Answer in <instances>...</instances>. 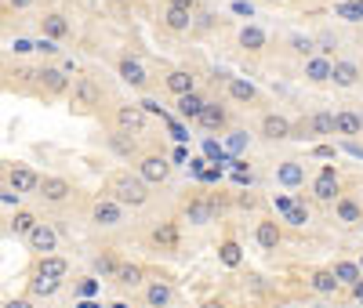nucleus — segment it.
<instances>
[{
  "label": "nucleus",
  "instance_id": "obj_1",
  "mask_svg": "<svg viewBox=\"0 0 363 308\" xmlns=\"http://www.w3.org/2000/svg\"><path fill=\"white\" fill-rule=\"evenodd\" d=\"M106 196H113L116 203L138 210V207H145L149 200H153V185L142 181L138 171H113L106 178Z\"/></svg>",
  "mask_w": 363,
  "mask_h": 308
},
{
  "label": "nucleus",
  "instance_id": "obj_2",
  "mask_svg": "<svg viewBox=\"0 0 363 308\" xmlns=\"http://www.w3.org/2000/svg\"><path fill=\"white\" fill-rule=\"evenodd\" d=\"M69 105H73L77 113H95V109L102 105V84H99L95 76H77V80H73V98H69Z\"/></svg>",
  "mask_w": 363,
  "mask_h": 308
},
{
  "label": "nucleus",
  "instance_id": "obj_3",
  "mask_svg": "<svg viewBox=\"0 0 363 308\" xmlns=\"http://www.w3.org/2000/svg\"><path fill=\"white\" fill-rule=\"evenodd\" d=\"M124 218H128V207L116 203V200L106 196V193L91 203V222H95L99 229H116V225H124Z\"/></svg>",
  "mask_w": 363,
  "mask_h": 308
},
{
  "label": "nucleus",
  "instance_id": "obj_4",
  "mask_svg": "<svg viewBox=\"0 0 363 308\" xmlns=\"http://www.w3.org/2000/svg\"><path fill=\"white\" fill-rule=\"evenodd\" d=\"M218 214H222V207H218L215 196H193V200H186V207H182V218H186L189 225H211Z\"/></svg>",
  "mask_w": 363,
  "mask_h": 308
},
{
  "label": "nucleus",
  "instance_id": "obj_5",
  "mask_svg": "<svg viewBox=\"0 0 363 308\" xmlns=\"http://www.w3.org/2000/svg\"><path fill=\"white\" fill-rule=\"evenodd\" d=\"M171 160L167 156H160V152H145V156H138V178L142 181H149V185H164L167 178H171Z\"/></svg>",
  "mask_w": 363,
  "mask_h": 308
},
{
  "label": "nucleus",
  "instance_id": "obj_6",
  "mask_svg": "<svg viewBox=\"0 0 363 308\" xmlns=\"http://www.w3.org/2000/svg\"><path fill=\"white\" fill-rule=\"evenodd\" d=\"M145 123H149V116H145V109L142 105H116L113 109V127L116 131H128V135H145Z\"/></svg>",
  "mask_w": 363,
  "mask_h": 308
},
{
  "label": "nucleus",
  "instance_id": "obj_7",
  "mask_svg": "<svg viewBox=\"0 0 363 308\" xmlns=\"http://www.w3.org/2000/svg\"><path fill=\"white\" fill-rule=\"evenodd\" d=\"M291 138H335V113H313L309 120H301V127L291 131Z\"/></svg>",
  "mask_w": 363,
  "mask_h": 308
},
{
  "label": "nucleus",
  "instance_id": "obj_8",
  "mask_svg": "<svg viewBox=\"0 0 363 308\" xmlns=\"http://www.w3.org/2000/svg\"><path fill=\"white\" fill-rule=\"evenodd\" d=\"M8 189H11L15 196H29V193L37 196L40 174H37L33 167H26V164H11V167H8Z\"/></svg>",
  "mask_w": 363,
  "mask_h": 308
},
{
  "label": "nucleus",
  "instance_id": "obj_9",
  "mask_svg": "<svg viewBox=\"0 0 363 308\" xmlns=\"http://www.w3.org/2000/svg\"><path fill=\"white\" fill-rule=\"evenodd\" d=\"M37 196L44 200V203H66L69 196H73V181L69 178H58V174H40V189H37Z\"/></svg>",
  "mask_w": 363,
  "mask_h": 308
},
{
  "label": "nucleus",
  "instance_id": "obj_10",
  "mask_svg": "<svg viewBox=\"0 0 363 308\" xmlns=\"http://www.w3.org/2000/svg\"><path fill=\"white\" fill-rule=\"evenodd\" d=\"M26 246H29V251H33L37 258L55 254V251H58V232H55V225H51V222H40L33 232L26 236Z\"/></svg>",
  "mask_w": 363,
  "mask_h": 308
},
{
  "label": "nucleus",
  "instance_id": "obj_11",
  "mask_svg": "<svg viewBox=\"0 0 363 308\" xmlns=\"http://www.w3.org/2000/svg\"><path fill=\"white\" fill-rule=\"evenodd\" d=\"M313 196L320 203H335L342 196V181H338V171L335 167H323L316 178H313Z\"/></svg>",
  "mask_w": 363,
  "mask_h": 308
},
{
  "label": "nucleus",
  "instance_id": "obj_12",
  "mask_svg": "<svg viewBox=\"0 0 363 308\" xmlns=\"http://www.w3.org/2000/svg\"><path fill=\"white\" fill-rule=\"evenodd\" d=\"M37 87H40V95H66V91H69V76H66V69L40 66L37 69Z\"/></svg>",
  "mask_w": 363,
  "mask_h": 308
},
{
  "label": "nucleus",
  "instance_id": "obj_13",
  "mask_svg": "<svg viewBox=\"0 0 363 308\" xmlns=\"http://www.w3.org/2000/svg\"><path fill=\"white\" fill-rule=\"evenodd\" d=\"M291 131H294V123L287 116H280V113H265L262 123H258V135L265 142H284V138H291Z\"/></svg>",
  "mask_w": 363,
  "mask_h": 308
},
{
  "label": "nucleus",
  "instance_id": "obj_14",
  "mask_svg": "<svg viewBox=\"0 0 363 308\" xmlns=\"http://www.w3.org/2000/svg\"><path fill=\"white\" fill-rule=\"evenodd\" d=\"M149 243H153L157 251H178V243H182L178 222H157L153 229H149Z\"/></svg>",
  "mask_w": 363,
  "mask_h": 308
},
{
  "label": "nucleus",
  "instance_id": "obj_15",
  "mask_svg": "<svg viewBox=\"0 0 363 308\" xmlns=\"http://www.w3.org/2000/svg\"><path fill=\"white\" fill-rule=\"evenodd\" d=\"M73 33V22L62 15V11H48L44 18H40V37H48V40H66Z\"/></svg>",
  "mask_w": 363,
  "mask_h": 308
},
{
  "label": "nucleus",
  "instance_id": "obj_16",
  "mask_svg": "<svg viewBox=\"0 0 363 308\" xmlns=\"http://www.w3.org/2000/svg\"><path fill=\"white\" fill-rule=\"evenodd\" d=\"M255 243L262 246V251H277V246L284 243L280 222H277V218H262V222L255 225Z\"/></svg>",
  "mask_w": 363,
  "mask_h": 308
},
{
  "label": "nucleus",
  "instance_id": "obj_17",
  "mask_svg": "<svg viewBox=\"0 0 363 308\" xmlns=\"http://www.w3.org/2000/svg\"><path fill=\"white\" fill-rule=\"evenodd\" d=\"M116 73H120V80H124L128 87H145L149 84V73H145V66L138 58H131V55H124L116 62Z\"/></svg>",
  "mask_w": 363,
  "mask_h": 308
},
{
  "label": "nucleus",
  "instance_id": "obj_18",
  "mask_svg": "<svg viewBox=\"0 0 363 308\" xmlns=\"http://www.w3.org/2000/svg\"><path fill=\"white\" fill-rule=\"evenodd\" d=\"M171 301H174V287L167 280L145 283V308H171Z\"/></svg>",
  "mask_w": 363,
  "mask_h": 308
},
{
  "label": "nucleus",
  "instance_id": "obj_19",
  "mask_svg": "<svg viewBox=\"0 0 363 308\" xmlns=\"http://www.w3.org/2000/svg\"><path fill=\"white\" fill-rule=\"evenodd\" d=\"M277 181L284 189H301V185H306V164H298V160L277 164Z\"/></svg>",
  "mask_w": 363,
  "mask_h": 308
},
{
  "label": "nucleus",
  "instance_id": "obj_20",
  "mask_svg": "<svg viewBox=\"0 0 363 308\" xmlns=\"http://www.w3.org/2000/svg\"><path fill=\"white\" fill-rule=\"evenodd\" d=\"M106 145H109L113 156H120V160L138 156V138H135V135H128V131H113V135L106 138Z\"/></svg>",
  "mask_w": 363,
  "mask_h": 308
},
{
  "label": "nucleus",
  "instance_id": "obj_21",
  "mask_svg": "<svg viewBox=\"0 0 363 308\" xmlns=\"http://www.w3.org/2000/svg\"><path fill=\"white\" fill-rule=\"evenodd\" d=\"M359 66H356V62L352 58H338L335 62V73H330V84H335V87H356L359 84Z\"/></svg>",
  "mask_w": 363,
  "mask_h": 308
},
{
  "label": "nucleus",
  "instance_id": "obj_22",
  "mask_svg": "<svg viewBox=\"0 0 363 308\" xmlns=\"http://www.w3.org/2000/svg\"><path fill=\"white\" fill-rule=\"evenodd\" d=\"M330 73H335V58H323V55L306 58V80H313V84H330Z\"/></svg>",
  "mask_w": 363,
  "mask_h": 308
},
{
  "label": "nucleus",
  "instance_id": "obj_23",
  "mask_svg": "<svg viewBox=\"0 0 363 308\" xmlns=\"http://www.w3.org/2000/svg\"><path fill=\"white\" fill-rule=\"evenodd\" d=\"M116 287H124V290H135V287H142L145 283V268L142 265H135V261H120V268H116Z\"/></svg>",
  "mask_w": 363,
  "mask_h": 308
},
{
  "label": "nucleus",
  "instance_id": "obj_24",
  "mask_svg": "<svg viewBox=\"0 0 363 308\" xmlns=\"http://www.w3.org/2000/svg\"><path fill=\"white\" fill-rule=\"evenodd\" d=\"M164 84H167V91L174 98H182V95H189V91H196V76L189 73V69H171L167 76H164Z\"/></svg>",
  "mask_w": 363,
  "mask_h": 308
},
{
  "label": "nucleus",
  "instance_id": "obj_25",
  "mask_svg": "<svg viewBox=\"0 0 363 308\" xmlns=\"http://www.w3.org/2000/svg\"><path fill=\"white\" fill-rule=\"evenodd\" d=\"M37 275H51V280H66L69 275V261L62 254H44L37 258Z\"/></svg>",
  "mask_w": 363,
  "mask_h": 308
},
{
  "label": "nucleus",
  "instance_id": "obj_26",
  "mask_svg": "<svg viewBox=\"0 0 363 308\" xmlns=\"http://www.w3.org/2000/svg\"><path fill=\"white\" fill-rule=\"evenodd\" d=\"M196 123H200L203 131H222L225 123H229V113H225V105H218V102H207Z\"/></svg>",
  "mask_w": 363,
  "mask_h": 308
},
{
  "label": "nucleus",
  "instance_id": "obj_27",
  "mask_svg": "<svg viewBox=\"0 0 363 308\" xmlns=\"http://www.w3.org/2000/svg\"><path fill=\"white\" fill-rule=\"evenodd\" d=\"M335 218H338L342 225H359V222H363V207H359L352 196H338V200H335Z\"/></svg>",
  "mask_w": 363,
  "mask_h": 308
},
{
  "label": "nucleus",
  "instance_id": "obj_28",
  "mask_svg": "<svg viewBox=\"0 0 363 308\" xmlns=\"http://www.w3.org/2000/svg\"><path fill=\"white\" fill-rule=\"evenodd\" d=\"M37 225H40V218H37V210H26V207H22V210H15V214H11V222H8L11 236H22V239H26L29 232H33Z\"/></svg>",
  "mask_w": 363,
  "mask_h": 308
},
{
  "label": "nucleus",
  "instance_id": "obj_29",
  "mask_svg": "<svg viewBox=\"0 0 363 308\" xmlns=\"http://www.w3.org/2000/svg\"><path fill=\"white\" fill-rule=\"evenodd\" d=\"M203 105H207V98L200 95V91H189V95H182L178 98V116L182 120H200V113H203Z\"/></svg>",
  "mask_w": 363,
  "mask_h": 308
},
{
  "label": "nucleus",
  "instance_id": "obj_30",
  "mask_svg": "<svg viewBox=\"0 0 363 308\" xmlns=\"http://www.w3.org/2000/svg\"><path fill=\"white\" fill-rule=\"evenodd\" d=\"M309 287H313L320 297H330V294H335L342 283L335 280V272H330V268H316V272L309 275Z\"/></svg>",
  "mask_w": 363,
  "mask_h": 308
},
{
  "label": "nucleus",
  "instance_id": "obj_31",
  "mask_svg": "<svg viewBox=\"0 0 363 308\" xmlns=\"http://www.w3.org/2000/svg\"><path fill=\"white\" fill-rule=\"evenodd\" d=\"M335 135H345V138H356V135H363V116H356V113H335Z\"/></svg>",
  "mask_w": 363,
  "mask_h": 308
},
{
  "label": "nucleus",
  "instance_id": "obj_32",
  "mask_svg": "<svg viewBox=\"0 0 363 308\" xmlns=\"http://www.w3.org/2000/svg\"><path fill=\"white\" fill-rule=\"evenodd\" d=\"M164 25L171 33H189L193 29V11H182V8H164Z\"/></svg>",
  "mask_w": 363,
  "mask_h": 308
},
{
  "label": "nucleus",
  "instance_id": "obj_33",
  "mask_svg": "<svg viewBox=\"0 0 363 308\" xmlns=\"http://www.w3.org/2000/svg\"><path fill=\"white\" fill-rule=\"evenodd\" d=\"M330 272H335V280L342 283V287H356L359 280H363V272H359V265L356 261H335V265H330Z\"/></svg>",
  "mask_w": 363,
  "mask_h": 308
},
{
  "label": "nucleus",
  "instance_id": "obj_34",
  "mask_svg": "<svg viewBox=\"0 0 363 308\" xmlns=\"http://www.w3.org/2000/svg\"><path fill=\"white\" fill-rule=\"evenodd\" d=\"M66 280H51V275H33L29 280V297H55L58 290H62Z\"/></svg>",
  "mask_w": 363,
  "mask_h": 308
},
{
  "label": "nucleus",
  "instance_id": "obj_35",
  "mask_svg": "<svg viewBox=\"0 0 363 308\" xmlns=\"http://www.w3.org/2000/svg\"><path fill=\"white\" fill-rule=\"evenodd\" d=\"M229 98L233 102H255L258 98V91H255V84L251 80H244V76H229Z\"/></svg>",
  "mask_w": 363,
  "mask_h": 308
},
{
  "label": "nucleus",
  "instance_id": "obj_36",
  "mask_svg": "<svg viewBox=\"0 0 363 308\" xmlns=\"http://www.w3.org/2000/svg\"><path fill=\"white\" fill-rule=\"evenodd\" d=\"M218 261H222L225 268H240V265H244V246H240L236 239H225V243L218 246Z\"/></svg>",
  "mask_w": 363,
  "mask_h": 308
},
{
  "label": "nucleus",
  "instance_id": "obj_37",
  "mask_svg": "<svg viewBox=\"0 0 363 308\" xmlns=\"http://www.w3.org/2000/svg\"><path fill=\"white\" fill-rule=\"evenodd\" d=\"M265 29H258V25H244L240 29V47H247V51H262L265 47Z\"/></svg>",
  "mask_w": 363,
  "mask_h": 308
},
{
  "label": "nucleus",
  "instance_id": "obj_38",
  "mask_svg": "<svg viewBox=\"0 0 363 308\" xmlns=\"http://www.w3.org/2000/svg\"><path fill=\"white\" fill-rule=\"evenodd\" d=\"M91 268H95V275H102V280H113L116 275V268H120V261H116V254H95L91 258Z\"/></svg>",
  "mask_w": 363,
  "mask_h": 308
},
{
  "label": "nucleus",
  "instance_id": "obj_39",
  "mask_svg": "<svg viewBox=\"0 0 363 308\" xmlns=\"http://www.w3.org/2000/svg\"><path fill=\"white\" fill-rule=\"evenodd\" d=\"M291 47H294L301 58H313V55H316V40H313V37H301V33L291 37Z\"/></svg>",
  "mask_w": 363,
  "mask_h": 308
},
{
  "label": "nucleus",
  "instance_id": "obj_40",
  "mask_svg": "<svg viewBox=\"0 0 363 308\" xmlns=\"http://www.w3.org/2000/svg\"><path fill=\"white\" fill-rule=\"evenodd\" d=\"M335 51H338V37H335V33H320V37H316V55L330 58Z\"/></svg>",
  "mask_w": 363,
  "mask_h": 308
},
{
  "label": "nucleus",
  "instance_id": "obj_41",
  "mask_svg": "<svg viewBox=\"0 0 363 308\" xmlns=\"http://www.w3.org/2000/svg\"><path fill=\"white\" fill-rule=\"evenodd\" d=\"M225 145H229L233 156H240V152L247 149V131H229V135H225Z\"/></svg>",
  "mask_w": 363,
  "mask_h": 308
},
{
  "label": "nucleus",
  "instance_id": "obj_42",
  "mask_svg": "<svg viewBox=\"0 0 363 308\" xmlns=\"http://www.w3.org/2000/svg\"><path fill=\"white\" fill-rule=\"evenodd\" d=\"M284 218H287L291 225H309V210L301 207V203H294V200H291V207H287V214H284Z\"/></svg>",
  "mask_w": 363,
  "mask_h": 308
},
{
  "label": "nucleus",
  "instance_id": "obj_43",
  "mask_svg": "<svg viewBox=\"0 0 363 308\" xmlns=\"http://www.w3.org/2000/svg\"><path fill=\"white\" fill-rule=\"evenodd\" d=\"M338 15H345L349 22H359L363 18V8L359 4H338Z\"/></svg>",
  "mask_w": 363,
  "mask_h": 308
},
{
  "label": "nucleus",
  "instance_id": "obj_44",
  "mask_svg": "<svg viewBox=\"0 0 363 308\" xmlns=\"http://www.w3.org/2000/svg\"><path fill=\"white\" fill-rule=\"evenodd\" d=\"M233 11L244 15V18H255V4H251V0H233Z\"/></svg>",
  "mask_w": 363,
  "mask_h": 308
},
{
  "label": "nucleus",
  "instance_id": "obj_45",
  "mask_svg": "<svg viewBox=\"0 0 363 308\" xmlns=\"http://www.w3.org/2000/svg\"><path fill=\"white\" fill-rule=\"evenodd\" d=\"M37 51H40V55H58L62 47H58L55 40H48V37H40V40H37Z\"/></svg>",
  "mask_w": 363,
  "mask_h": 308
},
{
  "label": "nucleus",
  "instance_id": "obj_46",
  "mask_svg": "<svg viewBox=\"0 0 363 308\" xmlns=\"http://www.w3.org/2000/svg\"><path fill=\"white\" fill-rule=\"evenodd\" d=\"M138 105L145 109V116H149V113H153V116H164V109H160V102H157V98H142Z\"/></svg>",
  "mask_w": 363,
  "mask_h": 308
},
{
  "label": "nucleus",
  "instance_id": "obj_47",
  "mask_svg": "<svg viewBox=\"0 0 363 308\" xmlns=\"http://www.w3.org/2000/svg\"><path fill=\"white\" fill-rule=\"evenodd\" d=\"M15 55H29V51H37V44H29V40H15V47H11Z\"/></svg>",
  "mask_w": 363,
  "mask_h": 308
},
{
  "label": "nucleus",
  "instance_id": "obj_48",
  "mask_svg": "<svg viewBox=\"0 0 363 308\" xmlns=\"http://www.w3.org/2000/svg\"><path fill=\"white\" fill-rule=\"evenodd\" d=\"M167 8H182V11H193L196 0H167Z\"/></svg>",
  "mask_w": 363,
  "mask_h": 308
},
{
  "label": "nucleus",
  "instance_id": "obj_49",
  "mask_svg": "<svg viewBox=\"0 0 363 308\" xmlns=\"http://www.w3.org/2000/svg\"><path fill=\"white\" fill-rule=\"evenodd\" d=\"M8 8L11 11H26V8H33V0H8Z\"/></svg>",
  "mask_w": 363,
  "mask_h": 308
},
{
  "label": "nucleus",
  "instance_id": "obj_50",
  "mask_svg": "<svg viewBox=\"0 0 363 308\" xmlns=\"http://www.w3.org/2000/svg\"><path fill=\"white\" fill-rule=\"evenodd\" d=\"M4 308H33V301H29V297H15V301H8Z\"/></svg>",
  "mask_w": 363,
  "mask_h": 308
},
{
  "label": "nucleus",
  "instance_id": "obj_51",
  "mask_svg": "<svg viewBox=\"0 0 363 308\" xmlns=\"http://www.w3.org/2000/svg\"><path fill=\"white\" fill-rule=\"evenodd\" d=\"M349 290H352V301H356V304H363V280H359L356 287H349Z\"/></svg>",
  "mask_w": 363,
  "mask_h": 308
},
{
  "label": "nucleus",
  "instance_id": "obj_52",
  "mask_svg": "<svg viewBox=\"0 0 363 308\" xmlns=\"http://www.w3.org/2000/svg\"><path fill=\"white\" fill-rule=\"evenodd\" d=\"M313 152H316V156H327V160H330V156H335V149H330V145H316Z\"/></svg>",
  "mask_w": 363,
  "mask_h": 308
},
{
  "label": "nucleus",
  "instance_id": "obj_53",
  "mask_svg": "<svg viewBox=\"0 0 363 308\" xmlns=\"http://www.w3.org/2000/svg\"><path fill=\"white\" fill-rule=\"evenodd\" d=\"M8 189V164H0V193Z\"/></svg>",
  "mask_w": 363,
  "mask_h": 308
},
{
  "label": "nucleus",
  "instance_id": "obj_54",
  "mask_svg": "<svg viewBox=\"0 0 363 308\" xmlns=\"http://www.w3.org/2000/svg\"><path fill=\"white\" fill-rule=\"evenodd\" d=\"M203 308H225V304H222V301H207Z\"/></svg>",
  "mask_w": 363,
  "mask_h": 308
},
{
  "label": "nucleus",
  "instance_id": "obj_55",
  "mask_svg": "<svg viewBox=\"0 0 363 308\" xmlns=\"http://www.w3.org/2000/svg\"><path fill=\"white\" fill-rule=\"evenodd\" d=\"M113 308H131V304H124V301H116V304H113Z\"/></svg>",
  "mask_w": 363,
  "mask_h": 308
},
{
  "label": "nucleus",
  "instance_id": "obj_56",
  "mask_svg": "<svg viewBox=\"0 0 363 308\" xmlns=\"http://www.w3.org/2000/svg\"><path fill=\"white\" fill-rule=\"evenodd\" d=\"M109 4H124V0H109Z\"/></svg>",
  "mask_w": 363,
  "mask_h": 308
},
{
  "label": "nucleus",
  "instance_id": "obj_57",
  "mask_svg": "<svg viewBox=\"0 0 363 308\" xmlns=\"http://www.w3.org/2000/svg\"><path fill=\"white\" fill-rule=\"evenodd\" d=\"M356 265H359V272H363V258H359V261H356Z\"/></svg>",
  "mask_w": 363,
  "mask_h": 308
},
{
  "label": "nucleus",
  "instance_id": "obj_58",
  "mask_svg": "<svg viewBox=\"0 0 363 308\" xmlns=\"http://www.w3.org/2000/svg\"><path fill=\"white\" fill-rule=\"evenodd\" d=\"M309 308H327V304H309Z\"/></svg>",
  "mask_w": 363,
  "mask_h": 308
},
{
  "label": "nucleus",
  "instance_id": "obj_59",
  "mask_svg": "<svg viewBox=\"0 0 363 308\" xmlns=\"http://www.w3.org/2000/svg\"><path fill=\"white\" fill-rule=\"evenodd\" d=\"M269 4H280V0H269Z\"/></svg>",
  "mask_w": 363,
  "mask_h": 308
},
{
  "label": "nucleus",
  "instance_id": "obj_60",
  "mask_svg": "<svg viewBox=\"0 0 363 308\" xmlns=\"http://www.w3.org/2000/svg\"><path fill=\"white\" fill-rule=\"evenodd\" d=\"M359 232H363V222H359Z\"/></svg>",
  "mask_w": 363,
  "mask_h": 308
}]
</instances>
